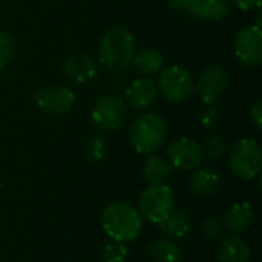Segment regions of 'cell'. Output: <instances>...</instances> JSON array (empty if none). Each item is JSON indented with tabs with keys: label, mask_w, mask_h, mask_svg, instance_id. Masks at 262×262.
<instances>
[{
	"label": "cell",
	"mask_w": 262,
	"mask_h": 262,
	"mask_svg": "<svg viewBox=\"0 0 262 262\" xmlns=\"http://www.w3.org/2000/svg\"><path fill=\"white\" fill-rule=\"evenodd\" d=\"M101 227L109 238L129 243L138 238L143 230V216L137 207L124 201L107 204L101 212Z\"/></svg>",
	"instance_id": "1"
},
{
	"label": "cell",
	"mask_w": 262,
	"mask_h": 262,
	"mask_svg": "<svg viewBox=\"0 0 262 262\" xmlns=\"http://www.w3.org/2000/svg\"><path fill=\"white\" fill-rule=\"evenodd\" d=\"M135 52V37L129 29L123 26L107 29L98 43L100 63L111 71H121L127 68L132 63Z\"/></svg>",
	"instance_id": "2"
},
{
	"label": "cell",
	"mask_w": 262,
	"mask_h": 262,
	"mask_svg": "<svg viewBox=\"0 0 262 262\" xmlns=\"http://www.w3.org/2000/svg\"><path fill=\"white\" fill-rule=\"evenodd\" d=\"M167 124L158 114H143L134 120L129 129V140L135 152L150 155L158 150L166 138Z\"/></svg>",
	"instance_id": "3"
},
{
	"label": "cell",
	"mask_w": 262,
	"mask_h": 262,
	"mask_svg": "<svg viewBox=\"0 0 262 262\" xmlns=\"http://www.w3.org/2000/svg\"><path fill=\"white\" fill-rule=\"evenodd\" d=\"M229 166L243 180L256 178L262 169V152L258 141L243 138L235 143L229 154Z\"/></svg>",
	"instance_id": "4"
},
{
	"label": "cell",
	"mask_w": 262,
	"mask_h": 262,
	"mask_svg": "<svg viewBox=\"0 0 262 262\" xmlns=\"http://www.w3.org/2000/svg\"><path fill=\"white\" fill-rule=\"evenodd\" d=\"M138 210L150 223H163L173 210V193L170 187L166 184L147 186L140 195Z\"/></svg>",
	"instance_id": "5"
},
{
	"label": "cell",
	"mask_w": 262,
	"mask_h": 262,
	"mask_svg": "<svg viewBox=\"0 0 262 262\" xmlns=\"http://www.w3.org/2000/svg\"><path fill=\"white\" fill-rule=\"evenodd\" d=\"M158 89L170 103H184L195 92V81L190 72L181 66H167L160 71Z\"/></svg>",
	"instance_id": "6"
},
{
	"label": "cell",
	"mask_w": 262,
	"mask_h": 262,
	"mask_svg": "<svg viewBox=\"0 0 262 262\" xmlns=\"http://www.w3.org/2000/svg\"><path fill=\"white\" fill-rule=\"evenodd\" d=\"M126 118V101L118 95H101L92 111L91 120L92 123L104 132H111L118 129Z\"/></svg>",
	"instance_id": "7"
},
{
	"label": "cell",
	"mask_w": 262,
	"mask_h": 262,
	"mask_svg": "<svg viewBox=\"0 0 262 262\" xmlns=\"http://www.w3.org/2000/svg\"><path fill=\"white\" fill-rule=\"evenodd\" d=\"M229 84V72L224 66L213 64L203 71L195 83V92L206 104L216 103L226 92Z\"/></svg>",
	"instance_id": "8"
},
{
	"label": "cell",
	"mask_w": 262,
	"mask_h": 262,
	"mask_svg": "<svg viewBox=\"0 0 262 262\" xmlns=\"http://www.w3.org/2000/svg\"><path fill=\"white\" fill-rule=\"evenodd\" d=\"M236 58L246 66H258L262 61V31L259 26L250 25L243 28L233 43Z\"/></svg>",
	"instance_id": "9"
},
{
	"label": "cell",
	"mask_w": 262,
	"mask_h": 262,
	"mask_svg": "<svg viewBox=\"0 0 262 262\" xmlns=\"http://www.w3.org/2000/svg\"><path fill=\"white\" fill-rule=\"evenodd\" d=\"M35 104L46 114H68L75 103V94L66 86H45L34 95Z\"/></svg>",
	"instance_id": "10"
},
{
	"label": "cell",
	"mask_w": 262,
	"mask_h": 262,
	"mask_svg": "<svg viewBox=\"0 0 262 262\" xmlns=\"http://www.w3.org/2000/svg\"><path fill=\"white\" fill-rule=\"evenodd\" d=\"M166 157L173 167L180 170H192L201 166L204 155L198 141L183 137L167 146Z\"/></svg>",
	"instance_id": "11"
},
{
	"label": "cell",
	"mask_w": 262,
	"mask_h": 262,
	"mask_svg": "<svg viewBox=\"0 0 262 262\" xmlns=\"http://www.w3.org/2000/svg\"><path fill=\"white\" fill-rule=\"evenodd\" d=\"M63 72L75 83H86L98 75V63L88 54H71L63 63Z\"/></svg>",
	"instance_id": "12"
},
{
	"label": "cell",
	"mask_w": 262,
	"mask_h": 262,
	"mask_svg": "<svg viewBox=\"0 0 262 262\" xmlns=\"http://www.w3.org/2000/svg\"><path fill=\"white\" fill-rule=\"evenodd\" d=\"M158 95V86L149 77H143L130 83L126 89V100L134 109H147Z\"/></svg>",
	"instance_id": "13"
},
{
	"label": "cell",
	"mask_w": 262,
	"mask_h": 262,
	"mask_svg": "<svg viewBox=\"0 0 262 262\" xmlns=\"http://www.w3.org/2000/svg\"><path fill=\"white\" fill-rule=\"evenodd\" d=\"M190 190L195 195H201V196H207V195H213L220 186H221V175L216 169L213 167H196L195 173L190 177Z\"/></svg>",
	"instance_id": "14"
},
{
	"label": "cell",
	"mask_w": 262,
	"mask_h": 262,
	"mask_svg": "<svg viewBox=\"0 0 262 262\" xmlns=\"http://www.w3.org/2000/svg\"><path fill=\"white\" fill-rule=\"evenodd\" d=\"M158 226L161 232H164L167 236L175 238V239H183L190 233L193 227V218L184 209H177V210L173 209L170 215Z\"/></svg>",
	"instance_id": "15"
},
{
	"label": "cell",
	"mask_w": 262,
	"mask_h": 262,
	"mask_svg": "<svg viewBox=\"0 0 262 262\" xmlns=\"http://www.w3.org/2000/svg\"><path fill=\"white\" fill-rule=\"evenodd\" d=\"M252 256L250 247L239 236H227L220 243L218 261L220 262H249Z\"/></svg>",
	"instance_id": "16"
},
{
	"label": "cell",
	"mask_w": 262,
	"mask_h": 262,
	"mask_svg": "<svg viewBox=\"0 0 262 262\" xmlns=\"http://www.w3.org/2000/svg\"><path fill=\"white\" fill-rule=\"evenodd\" d=\"M253 218H255V212L250 203L247 201L236 203L226 213V226L229 230L235 233H241L252 226Z\"/></svg>",
	"instance_id": "17"
},
{
	"label": "cell",
	"mask_w": 262,
	"mask_h": 262,
	"mask_svg": "<svg viewBox=\"0 0 262 262\" xmlns=\"http://www.w3.org/2000/svg\"><path fill=\"white\" fill-rule=\"evenodd\" d=\"M230 8H232V0H201L189 12H192L195 17L203 20L218 21L230 12Z\"/></svg>",
	"instance_id": "18"
},
{
	"label": "cell",
	"mask_w": 262,
	"mask_h": 262,
	"mask_svg": "<svg viewBox=\"0 0 262 262\" xmlns=\"http://www.w3.org/2000/svg\"><path fill=\"white\" fill-rule=\"evenodd\" d=\"M147 255L152 262H181L183 249L169 239H157L147 247Z\"/></svg>",
	"instance_id": "19"
},
{
	"label": "cell",
	"mask_w": 262,
	"mask_h": 262,
	"mask_svg": "<svg viewBox=\"0 0 262 262\" xmlns=\"http://www.w3.org/2000/svg\"><path fill=\"white\" fill-rule=\"evenodd\" d=\"M132 64L135 66L137 71H140L146 77H150L154 74H158L163 69L164 60L158 51L144 48V49L135 52V55L132 58Z\"/></svg>",
	"instance_id": "20"
},
{
	"label": "cell",
	"mask_w": 262,
	"mask_h": 262,
	"mask_svg": "<svg viewBox=\"0 0 262 262\" xmlns=\"http://www.w3.org/2000/svg\"><path fill=\"white\" fill-rule=\"evenodd\" d=\"M172 167L170 164L158 157L150 154L146 164H144V180L149 186H157V184H166L167 178L170 177Z\"/></svg>",
	"instance_id": "21"
},
{
	"label": "cell",
	"mask_w": 262,
	"mask_h": 262,
	"mask_svg": "<svg viewBox=\"0 0 262 262\" xmlns=\"http://www.w3.org/2000/svg\"><path fill=\"white\" fill-rule=\"evenodd\" d=\"M84 157L89 163L97 164L106 157V140L103 135H95L84 146Z\"/></svg>",
	"instance_id": "22"
},
{
	"label": "cell",
	"mask_w": 262,
	"mask_h": 262,
	"mask_svg": "<svg viewBox=\"0 0 262 262\" xmlns=\"http://www.w3.org/2000/svg\"><path fill=\"white\" fill-rule=\"evenodd\" d=\"M127 259H129V249L124 246V243L120 241H114L104 246L101 252L103 262H127Z\"/></svg>",
	"instance_id": "23"
},
{
	"label": "cell",
	"mask_w": 262,
	"mask_h": 262,
	"mask_svg": "<svg viewBox=\"0 0 262 262\" xmlns=\"http://www.w3.org/2000/svg\"><path fill=\"white\" fill-rule=\"evenodd\" d=\"M17 54V46L11 34L0 31V68L8 66L11 61H14Z\"/></svg>",
	"instance_id": "24"
},
{
	"label": "cell",
	"mask_w": 262,
	"mask_h": 262,
	"mask_svg": "<svg viewBox=\"0 0 262 262\" xmlns=\"http://www.w3.org/2000/svg\"><path fill=\"white\" fill-rule=\"evenodd\" d=\"M201 149H203V155H206L209 160H218L224 155L227 144L220 135H212L204 143V147H201Z\"/></svg>",
	"instance_id": "25"
},
{
	"label": "cell",
	"mask_w": 262,
	"mask_h": 262,
	"mask_svg": "<svg viewBox=\"0 0 262 262\" xmlns=\"http://www.w3.org/2000/svg\"><path fill=\"white\" fill-rule=\"evenodd\" d=\"M200 232L207 241H218V239H221L224 229L218 220L206 218V220H203V223L200 226Z\"/></svg>",
	"instance_id": "26"
},
{
	"label": "cell",
	"mask_w": 262,
	"mask_h": 262,
	"mask_svg": "<svg viewBox=\"0 0 262 262\" xmlns=\"http://www.w3.org/2000/svg\"><path fill=\"white\" fill-rule=\"evenodd\" d=\"M198 118H200V124L204 129H210L218 121V109L215 106H212V104H207L204 109H201Z\"/></svg>",
	"instance_id": "27"
},
{
	"label": "cell",
	"mask_w": 262,
	"mask_h": 262,
	"mask_svg": "<svg viewBox=\"0 0 262 262\" xmlns=\"http://www.w3.org/2000/svg\"><path fill=\"white\" fill-rule=\"evenodd\" d=\"M201 0H170V6L173 9H180V11H190L193 9Z\"/></svg>",
	"instance_id": "28"
},
{
	"label": "cell",
	"mask_w": 262,
	"mask_h": 262,
	"mask_svg": "<svg viewBox=\"0 0 262 262\" xmlns=\"http://www.w3.org/2000/svg\"><path fill=\"white\" fill-rule=\"evenodd\" d=\"M250 118H252V121L255 123V126H256L258 129H261L262 127V101H259V100L252 106V109H250Z\"/></svg>",
	"instance_id": "29"
},
{
	"label": "cell",
	"mask_w": 262,
	"mask_h": 262,
	"mask_svg": "<svg viewBox=\"0 0 262 262\" xmlns=\"http://www.w3.org/2000/svg\"><path fill=\"white\" fill-rule=\"evenodd\" d=\"M262 0H233V3L243 9V11H249V9H253V8H259L261 6Z\"/></svg>",
	"instance_id": "30"
},
{
	"label": "cell",
	"mask_w": 262,
	"mask_h": 262,
	"mask_svg": "<svg viewBox=\"0 0 262 262\" xmlns=\"http://www.w3.org/2000/svg\"><path fill=\"white\" fill-rule=\"evenodd\" d=\"M0 190H2V184H0Z\"/></svg>",
	"instance_id": "31"
}]
</instances>
